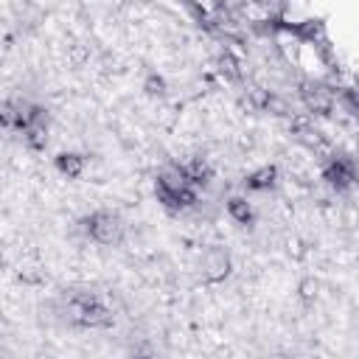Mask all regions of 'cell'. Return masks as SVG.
I'll use <instances>...</instances> for the list:
<instances>
[{"label":"cell","mask_w":359,"mask_h":359,"mask_svg":"<svg viewBox=\"0 0 359 359\" xmlns=\"http://www.w3.org/2000/svg\"><path fill=\"white\" fill-rule=\"evenodd\" d=\"M67 314L73 323L84 325V328H98V325H107L109 323V309L107 303L93 294V292H79L67 300Z\"/></svg>","instance_id":"obj_1"},{"label":"cell","mask_w":359,"mask_h":359,"mask_svg":"<svg viewBox=\"0 0 359 359\" xmlns=\"http://www.w3.org/2000/svg\"><path fill=\"white\" fill-rule=\"evenodd\" d=\"M81 230L93 238V241H98V244H112V241H118L121 238V219L115 216V213H107V210H98V213H93V216H87L84 222H81Z\"/></svg>","instance_id":"obj_2"},{"label":"cell","mask_w":359,"mask_h":359,"mask_svg":"<svg viewBox=\"0 0 359 359\" xmlns=\"http://www.w3.org/2000/svg\"><path fill=\"white\" fill-rule=\"evenodd\" d=\"M325 180H328V185H334V188H348V185L356 180V168H353L351 160L334 157V160L328 163V168H325Z\"/></svg>","instance_id":"obj_3"},{"label":"cell","mask_w":359,"mask_h":359,"mask_svg":"<svg viewBox=\"0 0 359 359\" xmlns=\"http://www.w3.org/2000/svg\"><path fill=\"white\" fill-rule=\"evenodd\" d=\"M56 165H59V171H65L67 177H79L81 168H84V160H81L79 154H59Z\"/></svg>","instance_id":"obj_4"},{"label":"cell","mask_w":359,"mask_h":359,"mask_svg":"<svg viewBox=\"0 0 359 359\" xmlns=\"http://www.w3.org/2000/svg\"><path fill=\"white\" fill-rule=\"evenodd\" d=\"M227 208H230V213L241 222V224H247L250 219H252V210H250V205L244 202V199H238V196H233L230 202H227Z\"/></svg>","instance_id":"obj_5"},{"label":"cell","mask_w":359,"mask_h":359,"mask_svg":"<svg viewBox=\"0 0 359 359\" xmlns=\"http://www.w3.org/2000/svg\"><path fill=\"white\" fill-rule=\"evenodd\" d=\"M247 185H250V188H266V185H272V171L266 168V171H261V174L250 177V180H247Z\"/></svg>","instance_id":"obj_6"}]
</instances>
